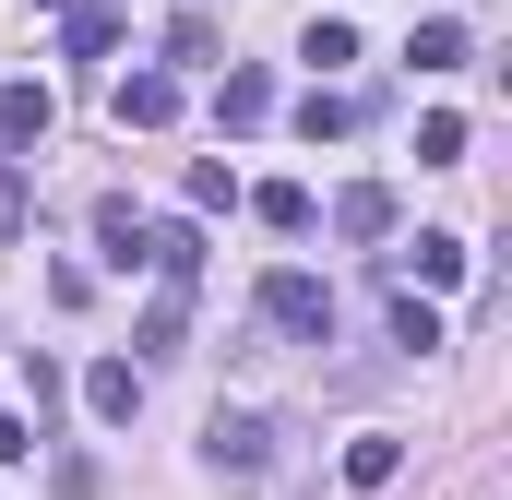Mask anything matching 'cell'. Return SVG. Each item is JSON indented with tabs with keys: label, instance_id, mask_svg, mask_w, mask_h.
<instances>
[{
	"label": "cell",
	"instance_id": "obj_1",
	"mask_svg": "<svg viewBox=\"0 0 512 500\" xmlns=\"http://www.w3.org/2000/svg\"><path fill=\"white\" fill-rule=\"evenodd\" d=\"M203 465H215L227 489H262V477H274V417H251V405H215V417H203Z\"/></svg>",
	"mask_w": 512,
	"mask_h": 500
},
{
	"label": "cell",
	"instance_id": "obj_2",
	"mask_svg": "<svg viewBox=\"0 0 512 500\" xmlns=\"http://www.w3.org/2000/svg\"><path fill=\"white\" fill-rule=\"evenodd\" d=\"M262 322L298 334V346H322V334H334V286H322V274H262Z\"/></svg>",
	"mask_w": 512,
	"mask_h": 500
},
{
	"label": "cell",
	"instance_id": "obj_3",
	"mask_svg": "<svg viewBox=\"0 0 512 500\" xmlns=\"http://www.w3.org/2000/svg\"><path fill=\"white\" fill-rule=\"evenodd\" d=\"M143 262H155L167 286H203V215H167V227H143Z\"/></svg>",
	"mask_w": 512,
	"mask_h": 500
},
{
	"label": "cell",
	"instance_id": "obj_4",
	"mask_svg": "<svg viewBox=\"0 0 512 500\" xmlns=\"http://www.w3.org/2000/svg\"><path fill=\"white\" fill-rule=\"evenodd\" d=\"M393 274H405V286H465V239H441V227H429V239H405V250H382Z\"/></svg>",
	"mask_w": 512,
	"mask_h": 500
},
{
	"label": "cell",
	"instance_id": "obj_5",
	"mask_svg": "<svg viewBox=\"0 0 512 500\" xmlns=\"http://www.w3.org/2000/svg\"><path fill=\"white\" fill-rule=\"evenodd\" d=\"M108 108H120V131H167V120H179V72H131Z\"/></svg>",
	"mask_w": 512,
	"mask_h": 500
},
{
	"label": "cell",
	"instance_id": "obj_6",
	"mask_svg": "<svg viewBox=\"0 0 512 500\" xmlns=\"http://www.w3.org/2000/svg\"><path fill=\"white\" fill-rule=\"evenodd\" d=\"M84 405H96L108 429H131V417H143V370H131V358H96V370H84Z\"/></svg>",
	"mask_w": 512,
	"mask_h": 500
},
{
	"label": "cell",
	"instance_id": "obj_7",
	"mask_svg": "<svg viewBox=\"0 0 512 500\" xmlns=\"http://www.w3.org/2000/svg\"><path fill=\"white\" fill-rule=\"evenodd\" d=\"M120 36H131V12H108V0H72V12H60V48H72V60H108Z\"/></svg>",
	"mask_w": 512,
	"mask_h": 500
},
{
	"label": "cell",
	"instance_id": "obj_8",
	"mask_svg": "<svg viewBox=\"0 0 512 500\" xmlns=\"http://www.w3.org/2000/svg\"><path fill=\"white\" fill-rule=\"evenodd\" d=\"M334 239H393V191L382 179H346L334 191Z\"/></svg>",
	"mask_w": 512,
	"mask_h": 500
},
{
	"label": "cell",
	"instance_id": "obj_9",
	"mask_svg": "<svg viewBox=\"0 0 512 500\" xmlns=\"http://www.w3.org/2000/svg\"><path fill=\"white\" fill-rule=\"evenodd\" d=\"M262 108H274V72H251V60H239V72L215 84V131H262Z\"/></svg>",
	"mask_w": 512,
	"mask_h": 500
},
{
	"label": "cell",
	"instance_id": "obj_10",
	"mask_svg": "<svg viewBox=\"0 0 512 500\" xmlns=\"http://www.w3.org/2000/svg\"><path fill=\"white\" fill-rule=\"evenodd\" d=\"M131 346H143V358H179V346H191V286H167V298L131 322Z\"/></svg>",
	"mask_w": 512,
	"mask_h": 500
},
{
	"label": "cell",
	"instance_id": "obj_11",
	"mask_svg": "<svg viewBox=\"0 0 512 500\" xmlns=\"http://www.w3.org/2000/svg\"><path fill=\"white\" fill-rule=\"evenodd\" d=\"M393 477H405V441H393V429L346 441V489H393Z\"/></svg>",
	"mask_w": 512,
	"mask_h": 500
},
{
	"label": "cell",
	"instance_id": "obj_12",
	"mask_svg": "<svg viewBox=\"0 0 512 500\" xmlns=\"http://www.w3.org/2000/svg\"><path fill=\"white\" fill-rule=\"evenodd\" d=\"M96 250H108V262H143V215H131V191H108V203H96Z\"/></svg>",
	"mask_w": 512,
	"mask_h": 500
},
{
	"label": "cell",
	"instance_id": "obj_13",
	"mask_svg": "<svg viewBox=\"0 0 512 500\" xmlns=\"http://www.w3.org/2000/svg\"><path fill=\"white\" fill-rule=\"evenodd\" d=\"M0 131L36 155V143H48V84H0Z\"/></svg>",
	"mask_w": 512,
	"mask_h": 500
},
{
	"label": "cell",
	"instance_id": "obj_14",
	"mask_svg": "<svg viewBox=\"0 0 512 500\" xmlns=\"http://www.w3.org/2000/svg\"><path fill=\"white\" fill-rule=\"evenodd\" d=\"M298 131H310V143H346V131H358V96L310 84V96H298Z\"/></svg>",
	"mask_w": 512,
	"mask_h": 500
},
{
	"label": "cell",
	"instance_id": "obj_15",
	"mask_svg": "<svg viewBox=\"0 0 512 500\" xmlns=\"http://www.w3.org/2000/svg\"><path fill=\"white\" fill-rule=\"evenodd\" d=\"M298 60H310V72H346V60H358V24H346V12H322V24L298 36Z\"/></svg>",
	"mask_w": 512,
	"mask_h": 500
},
{
	"label": "cell",
	"instance_id": "obj_16",
	"mask_svg": "<svg viewBox=\"0 0 512 500\" xmlns=\"http://www.w3.org/2000/svg\"><path fill=\"white\" fill-rule=\"evenodd\" d=\"M405 60H417V72H453V60H465V24H453V12H429V24L405 36Z\"/></svg>",
	"mask_w": 512,
	"mask_h": 500
},
{
	"label": "cell",
	"instance_id": "obj_17",
	"mask_svg": "<svg viewBox=\"0 0 512 500\" xmlns=\"http://www.w3.org/2000/svg\"><path fill=\"white\" fill-rule=\"evenodd\" d=\"M251 215L274 227V239H298V227H310V191H298V179H262V191H251Z\"/></svg>",
	"mask_w": 512,
	"mask_h": 500
},
{
	"label": "cell",
	"instance_id": "obj_18",
	"mask_svg": "<svg viewBox=\"0 0 512 500\" xmlns=\"http://www.w3.org/2000/svg\"><path fill=\"white\" fill-rule=\"evenodd\" d=\"M239 203V179H227V155H191V215H227Z\"/></svg>",
	"mask_w": 512,
	"mask_h": 500
},
{
	"label": "cell",
	"instance_id": "obj_19",
	"mask_svg": "<svg viewBox=\"0 0 512 500\" xmlns=\"http://www.w3.org/2000/svg\"><path fill=\"white\" fill-rule=\"evenodd\" d=\"M393 346H417V358H429V346H441V310H429V298H417V286H405V298H393Z\"/></svg>",
	"mask_w": 512,
	"mask_h": 500
},
{
	"label": "cell",
	"instance_id": "obj_20",
	"mask_svg": "<svg viewBox=\"0 0 512 500\" xmlns=\"http://www.w3.org/2000/svg\"><path fill=\"white\" fill-rule=\"evenodd\" d=\"M417 167H465V120H453V108L417 120Z\"/></svg>",
	"mask_w": 512,
	"mask_h": 500
},
{
	"label": "cell",
	"instance_id": "obj_21",
	"mask_svg": "<svg viewBox=\"0 0 512 500\" xmlns=\"http://www.w3.org/2000/svg\"><path fill=\"white\" fill-rule=\"evenodd\" d=\"M167 60H215V12H179L167 24Z\"/></svg>",
	"mask_w": 512,
	"mask_h": 500
},
{
	"label": "cell",
	"instance_id": "obj_22",
	"mask_svg": "<svg viewBox=\"0 0 512 500\" xmlns=\"http://www.w3.org/2000/svg\"><path fill=\"white\" fill-rule=\"evenodd\" d=\"M24 215H36V179H24V167H0V239H24Z\"/></svg>",
	"mask_w": 512,
	"mask_h": 500
},
{
	"label": "cell",
	"instance_id": "obj_23",
	"mask_svg": "<svg viewBox=\"0 0 512 500\" xmlns=\"http://www.w3.org/2000/svg\"><path fill=\"white\" fill-rule=\"evenodd\" d=\"M24 453H36V417H12V405H0V465H24Z\"/></svg>",
	"mask_w": 512,
	"mask_h": 500
},
{
	"label": "cell",
	"instance_id": "obj_24",
	"mask_svg": "<svg viewBox=\"0 0 512 500\" xmlns=\"http://www.w3.org/2000/svg\"><path fill=\"white\" fill-rule=\"evenodd\" d=\"M36 12H72V0H36Z\"/></svg>",
	"mask_w": 512,
	"mask_h": 500
}]
</instances>
